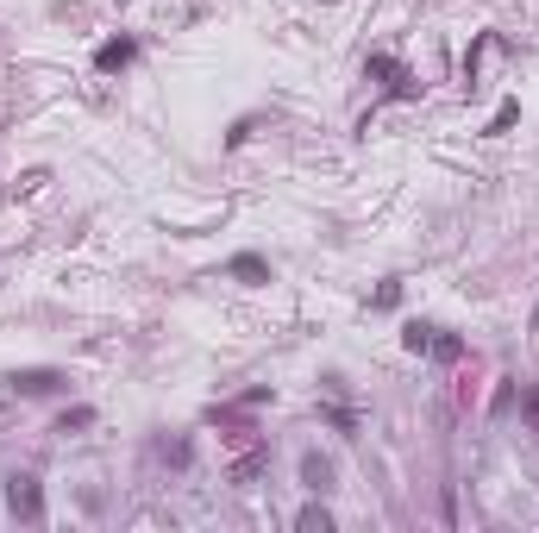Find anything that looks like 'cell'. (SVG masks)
Masks as SVG:
<instances>
[{"instance_id": "6", "label": "cell", "mask_w": 539, "mask_h": 533, "mask_svg": "<svg viewBox=\"0 0 539 533\" xmlns=\"http://www.w3.org/2000/svg\"><path fill=\"white\" fill-rule=\"evenodd\" d=\"M226 270H232V276H239V283H270V264H264V258H257V251H239V258H232Z\"/></svg>"}, {"instance_id": "7", "label": "cell", "mask_w": 539, "mask_h": 533, "mask_svg": "<svg viewBox=\"0 0 539 533\" xmlns=\"http://www.w3.org/2000/svg\"><path fill=\"white\" fill-rule=\"evenodd\" d=\"M301 483H308V490L320 496V490H326V483H333V465H326V458H320V452H301Z\"/></svg>"}, {"instance_id": "5", "label": "cell", "mask_w": 539, "mask_h": 533, "mask_svg": "<svg viewBox=\"0 0 539 533\" xmlns=\"http://www.w3.org/2000/svg\"><path fill=\"white\" fill-rule=\"evenodd\" d=\"M132 57H138V38H107L101 51H95V69H101V76H120Z\"/></svg>"}, {"instance_id": "12", "label": "cell", "mask_w": 539, "mask_h": 533, "mask_svg": "<svg viewBox=\"0 0 539 533\" xmlns=\"http://www.w3.org/2000/svg\"><path fill=\"white\" fill-rule=\"evenodd\" d=\"M514 120H521V101H502V107H496V120H489V132H508Z\"/></svg>"}, {"instance_id": "4", "label": "cell", "mask_w": 539, "mask_h": 533, "mask_svg": "<svg viewBox=\"0 0 539 533\" xmlns=\"http://www.w3.org/2000/svg\"><path fill=\"white\" fill-rule=\"evenodd\" d=\"M264 471H270V446H251V452H239V458H232V471H226V477L239 483V490H251V483L264 477Z\"/></svg>"}, {"instance_id": "10", "label": "cell", "mask_w": 539, "mask_h": 533, "mask_svg": "<svg viewBox=\"0 0 539 533\" xmlns=\"http://www.w3.org/2000/svg\"><path fill=\"white\" fill-rule=\"evenodd\" d=\"M433 358H445V364H458V358H464V339L439 327V339H433Z\"/></svg>"}, {"instance_id": "3", "label": "cell", "mask_w": 539, "mask_h": 533, "mask_svg": "<svg viewBox=\"0 0 539 533\" xmlns=\"http://www.w3.org/2000/svg\"><path fill=\"white\" fill-rule=\"evenodd\" d=\"M364 69H370V76H383V82H389V95H395V101H414V95H420V82H414V76H408V69L395 63V57H370Z\"/></svg>"}, {"instance_id": "9", "label": "cell", "mask_w": 539, "mask_h": 533, "mask_svg": "<svg viewBox=\"0 0 539 533\" xmlns=\"http://www.w3.org/2000/svg\"><path fill=\"white\" fill-rule=\"evenodd\" d=\"M295 527H301V533H333V515H326L320 502H308V508L295 515Z\"/></svg>"}, {"instance_id": "2", "label": "cell", "mask_w": 539, "mask_h": 533, "mask_svg": "<svg viewBox=\"0 0 539 533\" xmlns=\"http://www.w3.org/2000/svg\"><path fill=\"white\" fill-rule=\"evenodd\" d=\"M7 389L13 396H57V389H69V377L51 364H32V370H7Z\"/></svg>"}, {"instance_id": "11", "label": "cell", "mask_w": 539, "mask_h": 533, "mask_svg": "<svg viewBox=\"0 0 539 533\" xmlns=\"http://www.w3.org/2000/svg\"><path fill=\"white\" fill-rule=\"evenodd\" d=\"M82 427H95V408H69L57 421V433H82Z\"/></svg>"}, {"instance_id": "8", "label": "cell", "mask_w": 539, "mask_h": 533, "mask_svg": "<svg viewBox=\"0 0 539 533\" xmlns=\"http://www.w3.org/2000/svg\"><path fill=\"white\" fill-rule=\"evenodd\" d=\"M433 339H439V327H427V320H408V327H402L408 352H433Z\"/></svg>"}, {"instance_id": "1", "label": "cell", "mask_w": 539, "mask_h": 533, "mask_svg": "<svg viewBox=\"0 0 539 533\" xmlns=\"http://www.w3.org/2000/svg\"><path fill=\"white\" fill-rule=\"evenodd\" d=\"M7 515L26 521V527L44 521V483H38L32 471H13V477H7Z\"/></svg>"}]
</instances>
